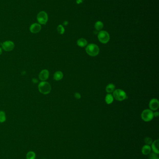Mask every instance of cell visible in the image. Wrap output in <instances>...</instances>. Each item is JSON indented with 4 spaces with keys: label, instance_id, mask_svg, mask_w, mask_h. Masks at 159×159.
Returning a JSON list of instances; mask_svg holds the SVG:
<instances>
[{
    "label": "cell",
    "instance_id": "1",
    "mask_svg": "<svg viewBox=\"0 0 159 159\" xmlns=\"http://www.w3.org/2000/svg\"><path fill=\"white\" fill-rule=\"evenodd\" d=\"M38 89L41 94L46 95L49 94L51 91V87L48 82L42 81L38 85Z\"/></svg>",
    "mask_w": 159,
    "mask_h": 159
},
{
    "label": "cell",
    "instance_id": "2",
    "mask_svg": "<svg viewBox=\"0 0 159 159\" xmlns=\"http://www.w3.org/2000/svg\"><path fill=\"white\" fill-rule=\"evenodd\" d=\"M86 50L87 54L91 56H96L99 54V47L93 43L87 45Z\"/></svg>",
    "mask_w": 159,
    "mask_h": 159
},
{
    "label": "cell",
    "instance_id": "3",
    "mask_svg": "<svg viewBox=\"0 0 159 159\" xmlns=\"http://www.w3.org/2000/svg\"><path fill=\"white\" fill-rule=\"evenodd\" d=\"M113 96L117 101H122L126 98L127 95L126 93L124 90L120 89H118L113 92Z\"/></svg>",
    "mask_w": 159,
    "mask_h": 159
},
{
    "label": "cell",
    "instance_id": "4",
    "mask_svg": "<svg viewBox=\"0 0 159 159\" xmlns=\"http://www.w3.org/2000/svg\"><path fill=\"white\" fill-rule=\"evenodd\" d=\"M154 113L150 109H145L141 114V118L144 121L149 122L154 118Z\"/></svg>",
    "mask_w": 159,
    "mask_h": 159
},
{
    "label": "cell",
    "instance_id": "5",
    "mask_svg": "<svg viewBox=\"0 0 159 159\" xmlns=\"http://www.w3.org/2000/svg\"><path fill=\"white\" fill-rule=\"evenodd\" d=\"M98 37L99 42H101L103 44H106L109 41V34L105 31H101L99 32L98 34Z\"/></svg>",
    "mask_w": 159,
    "mask_h": 159
},
{
    "label": "cell",
    "instance_id": "6",
    "mask_svg": "<svg viewBox=\"0 0 159 159\" xmlns=\"http://www.w3.org/2000/svg\"><path fill=\"white\" fill-rule=\"evenodd\" d=\"M37 20L40 24H46L48 20V16L45 11H41L37 16Z\"/></svg>",
    "mask_w": 159,
    "mask_h": 159
},
{
    "label": "cell",
    "instance_id": "7",
    "mask_svg": "<svg viewBox=\"0 0 159 159\" xmlns=\"http://www.w3.org/2000/svg\"><path fill=\"white\" fill-rule=\"evenodd\" d=\"M15 43L11 41H7L3 42L2 44V49L7 52H9L13 50L15 48Z\"/></svg>",
    "mask_w": 159,
    "mask_h": 159
},
{
    "label": "cell",
    "instance_id": "8",
    "mask_svg": "<svg viewBox=\"0 0 159 159\" xmlns=\"http://www.w3.org/2000/svg\"><path fill=\"white\" fill-rule=\"evenodd\" d=\"M50 73L48 70L45 69L42 70L39 73V79L42 81H46L49 78Z\"/></svg>",
    "mask_w": 159,
    "mask_h": 159
},
{
    "label": "cell",
    "instance_id": "9",
    "mask_svg": "<svg viewBox=\"0 0 159 159\" xmlns=\"http://www.w3.org/2000/svg\"><path fill=\"white\" fill-rule=\"evenodd\" d=\"M42 29L41 24L37 23L32 24L29 28V30L33 34H37L39 33Z\"/></svg>",
    "mask_w": 159,
    "mask_h": 159
},
{
    "label": "cell",
    "instance_id": "10",
    "mask_svg": "<svg viewBox=\"0 0 159 159\" xmlns=\"http://www.w3.org/2000/svg\"><path fill=\"white\" fill-rule=\"evenodd\" d=\"M149 106L150 109L151 110L155 111L158 109L159 107V102L158 100L155 98L152 99L149 102Z\"/></svg>",
    "mask_w": 159,
    "mask_h": 159
},
{
    "label": "cell",
    "instance_id": "11",
    "mask_svg": "<svg viewBox=\"0 0 159 159\" xmlns=\"http://www.w3.org/2000/svg\"><path fill=\"white\" fill-rule=\"evenodd\" d=\"M159 140H157L152 144V149L154 153H156V154H159Z\"/></svg>",
    "mask_w": 159,
    "mask_h": 159
},
{
    "label": "cell",
    "instance_id": "12",
    "mask_svg": "<svg viewBox=\"0 0 159 159\" xmlns=\"http://www.w3.org/2000/svg\"><path fill=\"white\" fill-rule=\"evenodd\" d=\"M142 153L145 155H149V154L151 153V148L149 145H144L142 148Z\"/></svg>",
    "mask_w": 159,
    "mask_h": 159
},
{
    "label": "cell",
    "instance_id": "13",
    "mask_svg": "<svg viewBox=\"0 0 159 159\" xmlns=\"http://www.w3.org/2000/svg\"><path fill=\"white\" fill-rule=\"evenodd\" d=\"M53 78L56 81H60L63 79V73L60 71H56L54 75Z\"/></svg>",
    "mask_w": 159,
    "mask_h": 159
},
{
    "label": "cell",
    "instance_id": "14",
    "mask_svg": "<svg viewBox=\"0 0 159 159\" xmlns=\"http://www.w3.org/2000/svg\"><path fill=\"white\" fill-rule=\"evenodd\" d=\"M77 44L79 47H83L87 45V41L84 38H80L78 40Z\"/></svg>",
    "mask_w": 159,
    "mask_h": 159
},
{
    "label": "cell",
    "instance_id": "15",
    "mask_svg": "<svg viewBox=\"0 0 159 159\" xmlns=\"http://www.w3.org/2000/svg\"><path fill=\"white\" fill-rule=\"evenodd\" d=\"M113 96L111 94H107L105 98V101L107 104H110L112 103L113 101Z\"/></svg>",
    "mask_w": 159,
    "mask_h": 159
},
{
    "label": "cell",
    "instance_id": "16",
    "mask_svg": "<svg viewBox=\"0 0 159 159\" xmlns=\"http://www.w3.org/2000/svg\"><path fill=\"white\" fill-rule=\"evenodd\" d=\"M115 86L112 83H110L108 84L106 87V91L108 93H111L112 92H113L114 91Z\"/></svg>",
    "mask_w": 159,
    "mask_h": 159
},
{
    "label": "cell",
    "instance_id": "17",
    "mask_svg": "<svg viewBox=\"0 0 159 159\" xmlns=\"http://www.w3.org/2000/svg\"><path fill=\"white\" fill-rule=\"evenodd\" d=\"M94 27H95V28L96 30H98V31H99V30H101L103 28L104 24H103V23L102 22V21H98L95 24Z\"/></svg>",
    "mask_w": 159,
    "mask_h": 159
},
{
    "label": "cell",
    "instance_id": "18",
    "mask_svg": "<svg viewBox=\"0 0 159 159\" xmlns=\"http://www.w3.org/2000/svg\"><path fill=\"white\" fill-rule=\"evenodd\" d=\"M6 120L5 113L3 111H0V123H4Z\"/></svg>",
    "mask_w": 159,
    "mask_h": 159
},
{
    "label": "cell",
    "instance_id": "19",
    "mask_svg": "<svg viewBox=\"0 0 159 159\" xmlns=\"http://www.w3.org/2000/svg\"><path fill=\"white\" fill-rule=\"evenodd\" d=\"M26 158L27 159H35L36 154L34 153V152H29L26 155Z\"/></svg>",
    "mask_w": 159,
    "mask_h": 159
},
{
    "label": "cell",
    "instance_id": "20",
    "mask_svg": "<svg viewBox=\"0 0 159 159\" xmlns=\"http://www.w3.org/2000/svg\"><path fill=\"white\" fill-rule=\"evenodd\" d=\"M57 30L58 33L61 34H64V33L65 32V28H63V27L62 25H59L58 26Z\"/></svg>",
    "mask_w": 159,
    "mask_h": 159
},
{
    "label": "cell",
    "instance_id": "21",
    "mask_svg": "<svg viewBox=\"0 0 159 159\" xmlns=\"http://www.w3.org/2000/svg\"><path fill=\"white\" fill-rule=\"evenodd\" d=\"M144 142L147 145H150L153 143V140L150 137H146L144 139Z\"/></svg>",
    "mask_w": 159,
    "mask_h": 159
},
{
    "label": "cell",
    "instance_id": "22",
    "mask_svg": "<svg viewBox=\"0 0 159 159\" xmlns=\"http://www.w3.org/2000/svg\"><path fill=\"white\" fill-rule=\"evenodd\" d=\"M149 159H157L158 158V157L157 155V154L153 152V153H150L149 154Z\"/></svg>",
    "mask_w": 159,
    "mask_h": 159
},
{
    "label": "cell",
    "instance_id": "23",
    "mask_svg": "<svg viewBox=\"0 0 159 159\" xmlns=\"http://www.w3.org/2000/svg\"><path fill=\"white\" fill-rule=\"evenodd\" d=\"M74 96H75V97L76 98V99H80L81 98V95L78 93H76L74 94Z\"/></svg>",
    "mask_w": 159,
    "mask_h": 159
},
{
    "label": "cell",
    "instance_id": "24",
    "mask_svg": "<svg viewBox=\"0 0 159 159\" xmlns=\"http://www.w3.org/2000/svg\"><path fill=\"white\" fill-rule=\"evenodd\" d=\"M159 113L158 112H155V113H154V116H155V117H158V116H159Z\"/></svg>",
    "mask_w": 159,
    "mask_h": 159
},
{
    "label": "cell",
    "instance_id": "25",
    "mask_svg": "<svg viewBox=\"0 0 159 159\" xmlns=\"http://www.w3.org/2000/svg\"><path fill=\"white\" fill-rule=\"evenodd\" d=\"M2 53H3V49L2 47H0V55L2 54Z\"/></svg>",
    "mask_w": 159,
    "mask_h": 159
},
{
    "label": "cell",
    "instance_id": "26",
    "mask_svg": "<svg viewBox=\"0 0 159 159\" xmlns=\"http://www.w3.org/2000/svg\"><path fill=\"white\" fill-rule=\"evenodd\" d=\"M68 24V22L67 21H65V23H64V24L66 25H67Z\"/></svg>",
    "mask_w": 159,
    "mask_h": 159
}]
</instances>
